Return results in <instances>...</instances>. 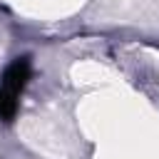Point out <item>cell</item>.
Returning a JSON list of instances; mask_svg holds the SVG:
<instances>
[{"instance_id": "obj_1", "label": "cell", "mask_w": 159, "mask_h": 159, "mask_svg": "<svg viewBox=\"0 0 159 159\" xmlns=\"http://www.w3.org/2000/svg\"><path fill=\"white\" fill-rule=\"evenodd\" d=\"M30 72H32L30 57H15L5 67V72L0 77V119L2 122H10L15 117L17 99L30 82Z\"/></svg>"}]
</instances>
